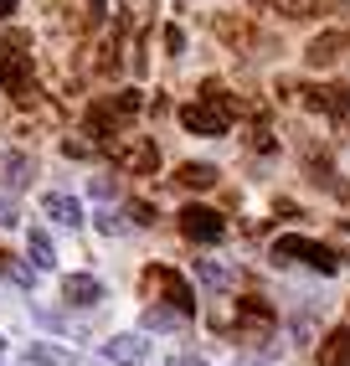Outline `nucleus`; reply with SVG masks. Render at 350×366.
I'll use <instances>...</instances> for the list:
<instances>
[{"label": "nucleus", "instance_id": "1", "mask_svg": "<svg viewBox=\"0 0 350 366\" xmlns=\"http://www.w3.org/2000/svg\"><path fill=\"white\" fill-rule=\"evenodd\" d=\"M237 109H242V104H237L221 83H201V99L181 109V124H186L191 134L216 139V134H227V129H232V114H237Z\"/></svg>", "mask_w": 350, "mask_h": 366}, {"label": "nucleus", "instance_id": "21", "mask_svg": "<svg viewBox=\"0 0 350 366\" xmlns=\"http://www.w3.org/2000/svg\"><path fill=\"white\" fill-rule=\"evenodd\" d=\"M129 222L134 227H149V222H155V207H149V202H129Z\"/></svg>", "mask_w": 350, "mask_h": 366}, {"label": "nucleus", "instance_id": "7", "mask_svg": "<svg viewBox=\"0 0 350 366\" xmlns=\"http://www.w3.org/2000/svg\"><path fill=\"white\" fill-rule=\"evenodd\" d=\"M181 232L191 242H221L227 237V217L211 207H181Z\"/></svg>", "mask_w": 350, "mask_h": 366}, {"label": "nucleus", "instance_id": "27", "mask_svg": "<svg viewBox=\"0 0 350 366\" xmlns=\"http://www.w3.org/2000/svg\"><path fill=\"white\" fill-rule=\"evenodd\" d=\"M170 366H206V361H201V356H175Z\"/></svg>", "mask_w": 350, "mask_h": 366}, {"label": "nucleus", "instance_id": "14", "mask_svg": "<svg viewBox=\"0 0 350 366\" xmlns=\"http://www.w3.org/2000/svg\"><path fill=\"white\" fill-rule=\"evenodd\" d=\"M319 366H350V330H330L319 340Z\"/></svg>", "mask_w": 350, "mask_h": 366}, {"label": "nucleus", "instance_id": "26", "mask_svg": "<svg viewBox=\"0 0 350 366\" xmlns=\"http://www.w3.org/2000/svg\"><path fill=\"white\" fill-rule=\"evenodd\" d=\"M319 11H350V0H319Z\"/></svg>", "mask_w": 350, "mask_h": 366}, {"label": "nucleus", "instance_id": "30", "mask_svg": "<svg viewBox=\"0 0 350 366\" xmlns=\"http://www.w3.org/2000/svg\"><path fill=\"white\" fill-rule=\"evenodd\" d=\"M0 268H6V253H0Z\"/></svg>", "mask_w": 350, "mask_h": 366}, {"label": "nucleus", "instance_id": "19", "mask_svg": "<svg viewBox=\"0 0 350 366\" xmlns=\"http://www.w3.org/2000/svg\"><path fill=\"white\" fill-rule=\"evenodd\" d=\"M196 274H201L211 289H227V284H232V274H227L221 263H211V258H196Z\"/></svg>", "mask_w": 350, "mask_h": 366}, {"label": "nucleus", "instance_id": "12", "mask_svg": "<svg viewBox=\"0 0 350 366\" xmlns=\"http://www.w3.org/2000/svg\"><path fill=\"white\" fill-rule=\"evenodd\" d=\"M41 212L52 217V222H62V227H83V207H78V197H67V191H46Z\"/></svg>", "mask_w": 350, "mask_h": 366}, {"label": "nucleus", "instance_id": "9", "mask_svg": "<svg viewBox=\"0 0 350 366\" xmlns=\"http://www.w3.org/2000/svg\"><path fill=\"white\" fill-rule=\"evenodd\" d=\"M237 335H268L273 330V305L268 300H258V295H247V300H237Z\"/></svg>", "mask_w": 350, "mask_h": 366}, {"label": "nucleus", "instance_id": "16", "mask_svg": "<svg viewBox=\"0 0 350 366\" xmlns=\"http://www.w3.org/2000/svg\"><path fill=\"white\" fill-rule=\"evenodd\" d=\"M26 361H36V366H72V351L67 346H26Z\"/></svg>", "mask_w": 350, "mask_h": 366}, {"label": "nucleus", "instance_id": "2", "mask_svg": "<svg viewBox=\"0 0 350 366\" xmlns=\"http://www.w3.org/2000/svg\"><path fill=\"white\" fill-rule=\"evenodd\" d=\"M144 109V99H139V88H124V93H114V99H98L93 109H88V134L98 139V144H114L124 129L134 124V114Z\"/></svg>", "mask_w": 350, "mask_h": 366}, {"label": "nucleus", "instance_id": "28", "mask_svg": "<svg viewBox=\"0 0 350 366\" xmlns=\"http://www.w3.org/2000/svg\"><path fill=\"white\" fill-rule=\"evenodd\" d=\"M16 16V0H0V21H11Z\"/></svg>", "mask_w": 350, "mask_h": 366}, {"label": "nucleus", "instance_id": "4", "mask_svg": "<svg viewBox=\"0 0 350 366\" xmlns=\"http://www.w3.org/2000/svg\"><path fill=\"white\" fill-rule=\"evenodd\" d=\"M273 263H309V268H319V274H335L340 268V253L335 248H324V242H314V237H279L273 242Z\"/></svg>", "mask_w": 350, "mask_h": 366}, {"label": "nucleus", "instance_id": "23", "mask_svg": "<svg viewBox=\"0 0 350 366\" xmlns=\"http://www.w3.org/2000/svg\"><path fill=\"white\" fill-rule=\"evenodd\" d=\"M165 46L181 57V52H186V31H181V26H165Z\"/></svg>", "mask_w": 350, "mask_h": 366}, {"label": "nucleus", "instance_id": "25", "mask_svg": "<svg viewBox=\"0 0 350 366\" xmlns=\"http://www.w3.org/2000/svg\"><path fill=\"white\" fill-rule=\"evenodd\" d=\"M0 227H16V207H11V197H0Z\"/></svg>", "mask_w": 350, "mask_h": 366}, {"label": "nucleus", "instance_id": "20", "mask_svg": "<svg viewBox=\"0 0 350 366\" xmlns=\"http://www.w3.org/2000/svg\"><path fill=\"white\" fill-rule=\"evenodd\" d=\"M175 320H186V315H181V310H149V315H144V325H149V330H170Z\"/></svg>", "mask_w": 350, "mask_h": 366}, {"label": "nucleus", "instance_id": "22", "mask_svg": "<svg viewBox=\"0 0 350 366\" xmlns=\"http://www.w3.org/2000/svg\"><path fill=\"white\" fill-rule=\"evenodd\" d=\"M62 155L83 160V155H93V144H88V139H62Z\"/></svg>", "mask_w": 350, "mask_h": 366}, {"label": "nucleus", "instance_id": "6", "mask_svg": "<svg viewBox=\"0 0 350 366\" xmlns=\"http://www.w3.org/2000/svg\"><path fill=\"white\" fill-rule=\"evenodd\" d=\"M109 155L119 170H129V176H155V165H160V150H155V139H114L109 144Z\"/></svg>", "mask_w": 350, "mask_h": 366}, {"label": "nucleus", "instance_id": "29", "mask_svg": "<svg viewBox=\"0 0 350 366\" xmlns=\"http://www.w3.org/2000/svg\"><path fill=\"white\" fill-rule=\"evenodd\" d=\"M0 351H6V335H0Z\"/></svg>", "mask_w": 350, "mask_h": 366}, {"label": "nucleus", "instance_id": "13", "mask_svg": "<svg viewBox=\"0 0 350 366\" xmlns=\"http://www.w3.org/2000/svg\"><path fill=\"white\" fill-rule=\"evenodd\" d=\"M340 52H345V31H324V36H314V41H309L304 62H309V67H335V62H340Z\"/></svg>", "mask_w": 350, "mask_h": 366}, {"label": "nucleus", "instance_id": "17", "mask_svg": "<svg viewBox=\"0 0 350 366\" xmlns=\"http://www.w3.org/2000/svg\"><path fill=\"white\" fill-rule=\"evenodd\" d=\"M26 253H31V263H36V268H52V263H57V253H52V237H46L41 227H31V237H26Z\"/></svg>", "mask_w": 350, "mask_h": 366}, {"label": "nucleus", "instance_id": "11", "mask_svg": "<svg viewBox=\"0 0 350 366\" xmlns=\"http://www.w3.org/2000/svg\"><path fill=\"white\" fill-rule=\"evenodd\" d=\"M144 356H149V340H144V335H114V340H104V361L139 366Z\"/></svg>", "mask_w": 350, "mask_h": 366}, {"label": "nucleus", "instance_id": "8", "mask_svg": "<svg viewBox=\"0 0 350 366\" xmlns=\"http://www.w3.org/2000/svg\"><path fill=\"white\" fill-rule=\"evenodd\" d=\"M304 93V104L324 119H350V88L345 83H309V88H299Z\"/></svg>", "mask_w": 350, "mask_h": 366}, {"label": "nucleus", "instance_id": "5", "mask_svg": "<svg viewBox=\"0 0 350 366\" xmlns=\"http://www.w3.org/2000/svg\"><path fill=\"white\" fill-rule=\"evenodd\" d=\"M0 88H6L21 109H31V104L41 99V88H36V78H31V57H26V52H11V46H0Z\"/></svg>", "mask_w": 350, "mask_h": 366}, {"label": "nucleus", "instance_id": "24", "mask_svg": "<svg viewBox=\"0 0 350 366\" xmlns=\"http://www.w3.org/2000/svg\"><path fill=\"white\" fill-rule=\"evenodd\" d=\"M98 232H109V237H114V232H124V217L104 212V217H98Z\"/></svg>", "mask_w": 350, "mask_h": 366}, {"label": "nucleus", "instance_id": "10", "mask_svg": "<svg viewBox=\"0 0 350 366\" xmlns=\"http://www.w3.org/2000/svg\"><path fill=\"white\" fill-rule=\"evenodd\" d=\"M62 300L78 305V310H93L98 300H104V284H98L93 274H67L62 279Z\"/></svg>", "mask_w": 350, "mask_h": 366}, {"label": "nucleus", "instance_id": "3", "mask_svg": "<svg viewBox=\"0 0 350 366\" xmlns=\"http://www.w3.org/2000/svg\"><path fill=\"white\" fill-rule=\"evenodd\" d=\"M144 295H149V300H160V305H170V310H181V315H196L191 284L175 274L170 263H149V268H144Z\"/></svg>", "mask_w": 350, "mask_h": 366}, {"label": "nucleus", "instance_id": "18", "mask_svg": "<svg viewBox=\"0 0 350 366\" xmlns=\"http://www.w3.org/2000/svg\"><path fill=\"white\" fill-rule=\"evenodd\" d=\"M279 16H289V21H304V16H314L319 11V0H268Z\"/></svg>", "mask_w": 350, "mask_h": 366}, {"label": "nucleus", "instance_id": "15", "mask_svg": "<svg viewBox=\"0 0 350 366\" xmlns=\"http://www.w3.org/2000/svg\"><path fill=\"white\" fill-rule=\"evenodd\" d=\"M175 181H181L186 191H206V186H216V165H206V160H186L181 170H175Z\"/></svg>", "mask_w": 350, "mask_h": 366}]
</instances>
